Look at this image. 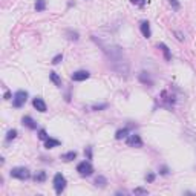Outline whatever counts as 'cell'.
I'll use <instances>...</instances> for the list:
<instances>
[{"label": "cell", "instance_id": "6da1fadb", "mask_svg": "<svg viewBox=\"0 0 196 196\" xmlns=\"http://www.w3.org/2000/svg\"><path fill=\"white\" fill-rule=\"evenodd\" d=\"M111 69L115 70L120 75H127L129 74V61L124 57L120 58V60H116V61H111Z\"/></svg>", "mask_w": 196, "mask_h": 196}, {"label": "cell", "instance_id": "7a4b0ae2", "mask_svg": "<svg viewBox=\"0 0 196 196\" xmlns=\"http://www.w3.org/2000/svg\"><path fill=\"white\" fill-rule=\"evenodd\" d=\"M9 175L15 178V179H20V181H25V179H29L31 178V172H29L26 167H14Z\"/></svg>", "mask_w": 196, "mask_h": 196}, {"label": "cell", "instance_id": "3957f363", "mask_svg": "<svg viewBox=\"0 0 196 196\" xmlns=\"http://www.w3.org/2000/svg\"><path fill=\"white\" fill-rule=\"evenodd\" d=\"M54 188H55L57 195H61L66 188V178L61 175V173H57L54 176Z\"/></svg>", "mask_w": 196, "mask_h": 196}, {"label": "cell", "instance_id": "277c9868", "mask_svg": "<svg viewBox=\"0 0 196 196\" xmlns=\"http://www.w3.org/2000/svg\"><path fill=\"white\" fill-rule=\"evenodd\" d=\"M28 100V92L26 90H17L13 97V106L14 107H22Z\"/></svg>", "mask_w": 196, "mask_h": 196}, {"label": "cell", "instance_id": "5b68a950", "mask_svg": "<svg viewBox=\"0 0 196 196\" xmlns=\"http://www.w3.org/2000/svg\"><path fill=\"white\" fill-rule=\"evenodd\" d=\"M77 172H78L81 176H90V175L94 173V167H92V164H90L89 161H83V162H80V164L77 166Z\"/></svg>", "mask_w": 196, "mask_h": 196}, {"label": "cell", "instance_id": "8992f818", "mask_svg": "<svg viewBox=\"0 0 196 196\" xmlns=\"http://www.w3.org/2000/svg\"><path fill=\"white\" fill-rule=\"evenodd\" d=\"M138 80H140L142 84L149 86V87H152V86H153V80H152L150 74H149V72H146V70H142V72L138 74Z\"/></svg>", "mask_w": 196, "mask_h": 196}, {"label": "cell", "instance_id": "52a82bcc", "mask_svg": "<svg viewBox=\"0 0 196 196\" xmlns=\"http://www.w3.org/2000/svg\"><path fill=\"white\" fill-rule=\"evenodd\" d=\"M127 146H130V147H141L142 146V140L140 138V135H129V138L126 140Z\"/></svg>", "mask_w": 196, "mask_h": 196}, {"label": "cell", "instance_id": "ba28073f", "mask_svg": "<svg viewBox=\"0 0 196 196\" xmlns=\"http://www.w3.org/2000/svg\"><path fill=\"white\" fill-rule=\"evenodd\" d=\"M89 77H90V74H89L87 70H77V72L72 74V80H74V81H84V80H87Z\"/></svg>", "mask_w": 196, "mask_h": 196}, {"label": "cell", "instance_id": "9c48e42d", "mask_svg": "<svg viewBox=\"0 0 196 196\" xmlns=\"http://www.w3.org/2000/svg\"><path fill=\"white\" fill-rule=\"evenodd\" d=\"M32 106L39 111V112H46L48 111V106H46V103L43 101V98L40 97H35L34 98V101H32Z\"/></svg>", "mask_w": 196, "mask_h": 196}, {"label": "cell", "instance_id": "30bf717a", "mask_svg": "<svg viewBox=\"0 0 196 196\" xmlns=\"http://www.w3.org/2000/svg\"><path fill=\"white\" fill-rule=\"evenodd\" d=\"M22 123H23V126H26L28 129H31V130H35L37 129V123L29 116V115H26V116H23V120H22Z\"/></svg>", "mask_w": 196, "mask_h": 196}, {"label": "cell", "instance_id": "8fae6325", "mask_svg": "<svg viewBox=\"0 0 196 196\" xmlns=\"http://www.w3.org/2000/svg\"><path fill=\"white\" fill-rule=\"evenodd\" d=\"M140 29H141V32H142V35L146 37V39H149L150 35H152V32H150V25H149V22H141V25H140Z\"/></svg>", "mask_w": 196, "mask_h": 196}, {"label": "cell", "instance_id": "7c38bea8", "mask_svg": "<svg viewBox=\"0 0 196 196\" xmlns=\"http://www.w3.org/2000/svg\"><path fill=\"white\" fill-rule=\"evenodd\" d=\"M64 35L68 40H72V42H78L80 40V34L77 31H72V29H66L64 31Z\"/></svg>", "mask_w": 196, "mask_h": 196}, {"label": "cell", "instance_id": "4fadbf2b", "mask_svg": "<svg viewBox=\"0 0 196 196\" xmlns=\"http://www.w3.org/2000/svg\"><path fill=\"white\" fill-rule=\"evenodd\" d=\"M158 48L162 51V54H164V58L167 60V61H170L172 60V54H170V49L167 48V44H164V43H159L158 44Z\"/></svg>", "mask_w": 196, "mask_h": 196}, {"label": "cell", "instance_id": "5bb4252c", "mask_svg": "<svg viewBox=\"0 0 196 196\" xmlns=\"http://www.w3.org/2000/svg\"><path fill=\"white\" fill-rule=\"evenodd\" d=\"M107 185V179L103 176V175H98L95 178V187H100V188H104Z\"/></svg>", "mask_w": 196, "mask_h": 196}, {"label": "cell", "instance_id": "9a60e30c", "mask_svg": "<svg viewBox=\"0 0 196 196\" xmlns=\"http://www.w3.org/2000/svg\"><path fill=\"white\" fill-rule=\"evenodd\" d=\"M44 146H46V149H54V147L60 146V141L55 140V138H48L44 141Z\"/></svg>", "mask_w": 196, "mask_h": 196}, {"label": "cell", "instance_id": "2e32d148", "mask_svg": "<svg viewBox=\"0 0 196 196\" xmlns=\"http://www.w3.org/2000/svg\"><path fill=\"white\" fill-rule=\"evenodd\" d=\"M49 78H51V81L58 86V87H61V78L58 77V74L57 72H49Z\"/></svg>", "mask_w": 196, "mask_h": 196}, {"label": "cell", "instance_id": "e0dca14e", "mask_svg": "<svg viewBox=\"0 0 196 196\" xmlns=\"http://www.w3.org/2000/svg\"><path fill=\"white\" fill-rule=\"evenodd\" d=\"M34 181L35 182H44L46 181V172L44 170H40L34 175Z\"/></svg>", "mask_w": 196, "mask_h": 196}, {"label": "cell", "instance_id": "ac0fdd59", "mask_svg": "<svg viewBox=\"0 0 196 196\" xmlns=\"http://www.w3.org/2000/svg\"><path fill=\"white\" fill-rule=\"evenodd\" d=\"M75 158H77V152H74V150L61 155V159H64V161H68V162H69V161H74Z\"/></svg>", "mask_w": 196, "mask_h": 196}, {"label": "cell", "instance_id": "d6986e66", "mask_svg": "<svg viewBox=\"0 0 196 196\" xmlns=\"http://www.w3.org/2000/svg\"><path fill=\"white\" fill-rule=\"evenodd\" d=\"M127 133H129V129L127 127H124V129H120L116 133H115V138L116 140H123V138H126Z\"/></svg>", "mask_w": 196, "mask_h": 196}, {"label": "cell", "instance_id": "ffe728a7", "mask_svg": "<svg viewBox=\"0 0 196 196\" xmlns=\"http://www.w3.org/2000/svg\"><path fill=\"white\" fill-rule=\"evenodd\" d=\"M46 9V0H37L35 2V11L37 13H42Z\"/></svg>", "mask_w": 196, "mask_h": 196}, {"label": "cell", "instance_id": "44dd1931", "mask_svg": "<svg viewBox=\"0 0 196 196\" xmlns=\"http://www.w3.org/2000/svg\"><path fill=\"white\" fill-rule=\"evenodd\" d=\"M173 35L176 37L178 42H184V40H185V35L182 34L181 31H178V29H173Z\"/></svg>", "mask_w": 196, "mask_h": 196}, {"label": "cell", "instance_id": "7402d4cb", "mask_svg": "<svg viewBox=\"0 0 196 196\" xmlns=\"http://www.w3.org/2000/svg\"><path fill=\"white\" fill-rule=\"evenodd\" d=\"M15 137H17V130H15V129H13V130H9V132H8V135H6V141L14 140Z\"/></svg>", "mask_w": 196, "mask_h": 196}, {"label": "cell", "instance_id": "603a6c76", "mask_svg": "<svg viewBox=\"0 0 196 196\" xmlns=\"http://www.w3.org/2000/svg\"><path fill=\"white\" fill-rule=\"evenodd\" d=\"M39 138L43 140V141H46L48 138H49V135L46 133V130H44V129H40V132H39Z\"/></svg>", "mask_w": 196, "mask_h": 196}, {"label": "cell", "instance_id": "cb8c5ba5", "mask_svg": "<svg viewBox=\"0 0 196 196\" xmlns=\"http://www.w3.org/2000/svg\"><path fill=\"white\" fill-rule=\"evenodd\" d=\"M133 193H135V195H147L149 192H147L146 188H142V187H137V188L133 190Z\"/></svg>", "mask_w": 196, "mask_h": 196}, {"label": "cell", "instance_id": "d4e9b609", "mask_svg": "<svg viewBox=\"0 0 196 196\" xmlns=\"http://www.w3.org/2000/svg\"><path fill=\"white\" fill-rule=\"evenodd\" d=\"M130 3H133V5H138V6H144L146 3H147V0H130Z\"/></svg>", "mask_w": 196, "mask_h": 196}, {"label": "cell", "instance_id": "484cf974", "mask_svg": "<svg viewBox=\"0 0 196 196\" xmlns=\"http://www.w3.org/2000/svg\"><path fill=\"white\" fill-rule=\"evenodd\" d=\"M61 60H63V54H58V55H55L52 58V64H58Z\"/></svg>", "mask_w": 196, "mask_h": 196}, {"label": "cell", "instance_id": "4316f807", "mask_svg": "<svg viewBox=\"0 0 196 196\" xmlns=\"http://www.w3.org/2000/svg\"><path fill=\"white\" fill-rule=\"evenodd\" d=\"M107 107V104L104 103V104H95V106H92V111H101V109H106Z\"/></svg>", "mask_w": 196, "mask_h": 196}, {"label": "cell", "instance_id": "83f0119b", "mask_svg": "<svg viewBox=\"0 0 196 196\" xmlns=\"http://www.w3.org/2000/svg\"><path fill=\"white\" fill-rule=\"evenodd\" d=\"M84 155L87 156V159H92V147H86V150H84Z\"/></svg>", "mask_w": 196, "mask_h": 196}, {"label": "cell", "instance_id": "f1b7e54d", "mask_svg": "<svg viewBox=\"0 0 196 196\" xmlns=\"http://www.w3.org/2000/svg\"><path fill=\"white\" fill-rule=\"evenodd\" d=\"M146 181H147V182H153L155 181V175H153V173H147V175H146Z\"/></svg>", "mask_w": 196, "mask_h": 196}, {"label": "cell", "instance_id": "f546056e", "mask_svg": "<svg viewBox=\"0 0 196 196\" xmlns=\"http://www.w3.org/2000/svg\"><path fill=\"white\" fill-rule=\"evenodd\" d=\"M170 3H172V6H173L175 9H179V6H181L178 0H170Z\"/></svg>", "mask_w": 196, "mask_h": 196}, {"label": "cell", "instance_id": "4dcf8cb0", "mask_svg": "<svg viewBox=\"0 0 196 196\" xmlns=\"http://www.w3.org/2000/svg\"><path fill=\"white\" fill-rule=\"evenodd\" d=\"M159 173H161V175H167V173H168V168L166 167V166H162V167H161V172H159Z\"/></svg>", "mask_w": 196, "mask_h": 196}, {"label": "cell", "instance_id": "1f68e13d", "mask_svg": "<svg viewBox=\"0 0 196 196\" xmlns=\"http://www.w3.org/2000/svg\"><path fill=\"white\" fill-rule=\"evenodd\" d=\"M9 98H11V92H6L5 94V100H9Z\"/></svg>", "mask_w": 196, "mask_h": 196}]
</instances>
